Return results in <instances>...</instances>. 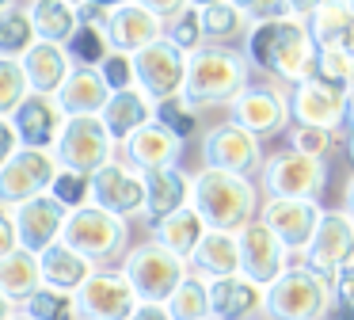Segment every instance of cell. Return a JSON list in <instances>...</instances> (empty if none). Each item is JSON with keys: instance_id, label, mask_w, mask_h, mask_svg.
Instances as JSON below:
<instances>
[{"instance_id": "obj_1", "label": "cell", "mask_w": 354, "mask_h": 320, "mask_svg": "<svg viewBox=\"0 0 354 320\" xmlns=\"http://www.w3.org/2000/svg\"><path fill=\"white\" fill-rule=\"evenodd\" d=\"M308 12H313V4H297V12L286 19L259 23L248 30L240 50H244L252 73H263L270 84H286V88H297L313 76L320 50L308 30Z\"/></svg>"}, {"instance_id": "obj_2", "label": "cell", "mask_w": 354, "mask_h": 320, "mask_svg": "<svg viewBox=\"0 0 354 320\" xmlns=\"http://www.w3.org/2000/svg\"><path fill=\"white\" fill-rule=\"evenodd\" d=\"M191 206L198 217L217 233H240L259 217V179L236 172H217V168H198L194 172Z\"/></svg>"}, {"instance_id": "obj_3", "label": "cell", "mask_w": 354, "mask_h": 320, "mask_svg": "<svg viewBox=\"0 0 354 320\" xmlns=\"http://www.w3.org/2000/svg\"><path fill=\"white\" fill-rule=\"evenodd\" d=\"M252 84V65H248L240 46H202L187 57V88L183 99L194 111L206 107H232V99Z\"/></svg>"}, {"instance_id": "obj_4", "label": "cell", "mask_w": 354, "mask_h": 320, "mask_svg": "<svg viewBox=\"0 0 354 320\" xmlns=\"http://www.w3.org/2000/svg\"><path fill=\"white\" fill-rule=\"evenodd\" d=\"M339 309L335 278L308 263H293L274 286H267V320H331Z\"/></svg>"}, {"instance_id": "obj_5", "label": "cell", "mask_w": 354, "mask_h": 320, "mask_svg": "<svg viewBox=\"0 0 354 320\" xmlns=\"http://www.w3.org/2000/svg\"><path fill=\"white\" fill-rule=\"evenodd\" d=\"M118 267L126 271V278H130L141 305H168L171 294L191 278V263L179 259L176 251L160 248L156 240H145L138 248H130Z\"/></svg>"}, {"instance_id": "obj_6", "label": "cell", "mask_w": 354, "mask_h": 320, "mask_svg": "<svg viewBox=\"0 0 354 320\" xmlns=\"http://www.w3.org/2000/svg\"><path fill=\"white\" fill-rule=\"evenodd\" d=\"M62 240L84 259H92L95 267H111L115 259H126V251H130V221L115 217L100 206H84V210L69 213Z\"/></svg>"}, {"instance_id": "obj_7", "label": "cell", "mask_w": 354, "mask_h": 320, "mask_svg": "<svg viewBox=\"0 0 354 320\" xmlns=\"http://www.w3.org/2000/svg\"><path fill=\"white\" fill-rule=\"evenodd\" d=\"M229 122H236L240 130H248L252 137L267 141V137H278V134H290L293 126V111H290V91L278 88L270 80H259V84H248L229 107Z\"/></svg>"}, {"instance_id": "obj_8", "label": "cell", "mask_w": 354, "mask_h": 320, "mask_svg": "<svg viewBox=\"0 0 354 320\" xmlns=\"http://www.w3.org/2000/svg\"><path fill=\"white\" fill-rule=\"evenodd\" d=\"M324 187H328V160L301 157L293 149L270 152L259 172V190H267V198H308V202H320Z\"/></svg>"}, {"instance_id": "obj_9", "label": "cell", "mask_w": 354, "mask_h": 320, "mask_svg": "<svg viewBox=\"0 0 354 320\" xmlns=\"http://www.w3.org/2000/svg\"><path fill=\"white\" fill-rule=\"evenodd\" d=\"M54 157L62 168L80 175H95L100 168H107L118 157L115 137L107 134L103 118H69L54 145Z\"/></svg>"}, {"instance_id": "obj_10", "label": "cell", "mask_w": 354, "mask_h": 320, "mask_svg": "<svg viewBox=\"0 0 354 320\" xmlns=\"http://www.w3.org/2000/svg\"><path fill=\"white\" fill-rule=\"evenodd\" d=\"M267 152L263 141L240 130L236 122H217L202 134V168H217V172H236V175H255L259 179Z\"/></svg>"}, {"instance_id": "obj_11", "label": "cell", "mask_w": 354, "mask_h": 320, "mask_svg": "<svg viewBox=\"0 0 354 320\" xmlns=\"http://www.w3.org/2000/svg\"><path fill=\"white\" fill-rule=\"evenodd\" d=\"M57 172H62V164H57L54 152L19 149L8 164L0 168V206L4 210H16V206L31 202V198L50 195Z\"/></svg>"}, {"instance_id": "obj_12", "label": "cell", "mask_w": 354, "mask_h": 320, "mask_svg": "<svg viewBox=\"0 0 354 320\" xmlns=\"http://www.w3.org/2000/svg\"><path fill=\"white\" fill-rule=\"evenodd\" d=\"M133 76H138V91H145L153 103L176 99L187 88V53L160 38L149 50L133 53Z\"/></svg>"}, {"instance_id": "obj_13", "label": "cell", "mask_w": 354, "mask_h": 320, "mask_svg": "<svg viewBox=\"0 0 354 320\" xmlns=\"http://www.w3.org/2000/svg\"><path fill=\"white\" fill-rule=\"evenodd\" d=\"M138 305L141 301L122 267H100L77 294V309L84 320H130Z\"/></svg>"}, {"instance_id": "obj_14", "label": "cell", "mask_w": 354, "mask_h": 320, "mask_svg": "<svg viewBox=\"0 0 354 320\" xmlns=\"http://www.w3.org/2000/svg\"><path fill=\"white\" fill-rule=\"evenodd\" d=\"M324 206L308 202V198H263L259 206V221L286 244L290 256H305L313 244L316 229H320Z\"/></svg>"}, {"instance_id": "obj_15", "label": "cell", "mask_w": 354, "mask_h": 320, "mask_svg": "<svg viewBox=\"0 0 354 320\" xmlns=\"http://www.w3.org/2000/svg\"><path fill=\"white\" fill-rule=\"evenodd\" d=\"M92 206L115 213V217H145V175L122 157H115L107 168L92 175Z\"/></svg>"}, {"instance_id": "obj_16", "label": "cell", "mask_w": 354, "mask_h": 320, "mask_svg": "<svg viewBox=\"0 0 354 320\" xmlns=\"http://www.w3.org/2000/svg\"><path fill=\"white\" fill-rule=\"evenodd\" d=\"M290 111L293 126H313V130H343L351 126V91L320 84L308 76L305 84L290 88Z\"/></svg>"}, {"instance_id": "obj_17", "label": "cell", "mask_w": 354, "mask_h": 320, "mask_svg": "<svg viewBox=\"0 0 354 320\" xmlns=\"http://www.w3.org/2000/svg\"><path fill=\"white\" fill-rule=\"evenodd\" d=\"M236 240H240V274H244V278H252V282H259L263 290L274 286V282L293 267L286 244L278 240V236L270 233L259 217H255L252 225L240 229Z\"/></svg>"}, {"instance_id": "obj_18", "label": "cell", "mask_w": 354, "mask_h": 320, "mask_svg": "<svg viewBox=\"0 0 354 320\" xmlns=\"http://www.w3.org/2000/svg\"><path fill=\"white\" fill-rule=\"evenodd\" d=\"M301 263L316 267V271L335 278L343 267L354 263V217L339 206V210H324L320 229H316L308 251L301 256Z\"/></svg>"}, {"instance_id": "obj_19", "label": "cell", "mask_w": 354, "mask_h": 320, "mask_svg": "<svg viewBox=\"0 0 354 320\" xmlns=\"http://www.w3.org/2000/svg\"><path fill=\"white\" fill-rule=\"evenodd\" d=\"M12 217H16L19 248L31 251V256H42L46 248L62 244L69 210H65L54 195H42V198H31V202L16 206V210H12Z\"/></svg>"}, {"instance_id": "obj_20", "label": "cell", "mask_w": 354, "mask_h": 320, "mask_svg": "<svg viewBox=\"0 0 354 320\" xmlns=\"http://www.w3.org/2000/svg\"><path fill=\"white\" fill-rule=\"evenodd\" d=\"M65 122H69V114L62 111L57 96H35V91L19 103V111L12 114L19 145H24V149H39V152H54Z\"/></svg>"}, {"instance_id": "obj_21", "label": "cell", "mask_w": 354, "mask_h": 320, "mask_svg": "<svg viewBox=\"0 0 354 320\" xmlns=\"http://www.w3.org/2000/svg\"><path fill=\"white\" fill-rule=\"evenodd\" d=\"M164 38V23L149 4H115L107 19V42L118 53H141Z\"/></svg>"}, {"instance_id": "obj_22", "label": "cell", "mask_w": 354, "mask_h": 320, "mask_svg": "<svg viewBox=\"0 0 354 320\" xmlns=\"http://www.w3.org/2000/svg\"><path fill=\"white\" fill-rule=\"evenodd\" d=\"M267 309V290L244 274L209 282V320H259Z\"/></svg>"}, {"instance_id": "obj_23", "label": "cell", "mask_w": 354, "mask_h": 320, "mask_svg": "<svg viewBox=\"0 0 354 320\" xmlns=\"http://www.w3.org/2000/svg\"><path fill=\"white\" fill-rule=\"evenodd\" d=\"M118 157H122L126 164H133L141 175H149V172H160V168H179L183 141H179L176 134H168L160 122H149L145 130H138V134L118 149Z\"/></svg>"}, {"instance_id": "obj_24", "label": "cell", "mask_w": 354, "mask_h": 320, "mask_svg": "<svg viewBox=\"0 0 354 320\" xmlns=\"http://www.w3.org/2000/svg\"><path fill=\"white\" fill-rule=\"evenodd\" d=\"M191 190H194V175L183 168H160V172L145 175V221L149 229L168 221L171 213L191 206Z\"/></svg>"}, {"instance_id": "obj_25", "label": "cell", "mask_w": 354, "mask_h": 320, "mask_svg": "<svg viewBox=\"0 0 354 320\" xmlns=\"http://www.w3.org/2000/svg\"><path fill=\"white\" fill-rule=\"evenodd\" d=\"M100 118H103V126H107V134L115 137V145L122 149L138 130H145L149 122H156V103L138 88L115 91V96L107 99V107H103Z\"/></svg>"}, {"instance_id": "obj_26", "label": "cell", "mask_w": 354, "mask_h": 320, "mask_svg": "<svg viewBox=\"0 0 354 320\" xmlns=\"http://www.w3.org/2000/svg\"><path fill=\"white\" fill-rule=\"evenodd\" d=\"M24 73H27V84H31L35 96H57L65 88V80L73 76V57L65 46H54V42H35L31 53L24 61Z\"/></svg>"}, {"instance_id": "obj_27", "label": "cell", "mask_w": 354, "mask_h": 320, "mask_svg": "<svg viewBox=\"0 0 354 320\" xmlns=\"http://www.w3.org/2000/svg\"><path fill=\"white\" fill-rule=\"evenodd\" d=\"M39 263H42V286L62 290V294H73V297H77V294H80V286H84V282L92 278L95 271H100V267H95L92 259H84L80 251H73L65 240L42 251Z\"/></svg>"}, {"instance_id": "obj_28", "label": "cell", "mask_w": 354, "mask_h": 320, "mask_svg": "<svg viewBox=\"0 0 354 320\" xmlns=\"http://www.w3.org/2000/svg\"><path fill=\"white\" fill-rule=\"evenodd\" d=\"M111 99V88L103 84L100 69H73L65 88L57 91V103L69 118H100Z\"/></svg>"}, {"instance_id": "obj_29", "label": "cell", "mask_w": 354, "mask_h": 320, "mask_svg": "<svg viewBox=\"0 0 354 320\" xmlns=\"http://www.w3.org/2000/svg\"><path fill=\"white\" fill-rule=\"evenodd\" d=\"M191 274H198V278H206V282L240 274V240H236V233H217V229H209L206 240L198 244V251L191 256Z\"/></svg>"}, {"instance_id": "obj_30", "label": "cell", "mask_w": 354, "mask_h": 320, "mask_svg": "<svg viewBox=\"0 0 354 320\" xmlns=\"http://www.w3.org/2000/svg\"><path fill=\"white\" fill-rule=\"evenodd\" d=\"M149 233H153L149 240H156L160 248L176 251L179 259H187V263H191V256L198 251V244L206 240L209 225L198 217V210H194V206H187V210L171 213L168 221H160V225H153Z\"/></svg>"}, {"instance_id": "obj_31", "label": "cell", "mask_w": 354, "mask_h": 320, "mask_svg": "<svg viewBox=\"0 0 354 320\" xmlns=\"http://www.w3.org/2000/svg\"><path fill=\"white\" fill-rule=\"evenodd\" d=\"M308 30H313L316 50H343L354 35V4H313L308 12Z\"/></svg>"}, {"instance_id": "obj_32", "label": "cell", "mask_w": 354, "mask_h": 320, "mask_svg": "<svg viewBox=\"0 0 354 320\" xmlns=\"http://www.w3.org/2000/svg\"><path fill=\"white\" fill-rule=\"evenodd\" d=\"M42 290V263L39 256H31V251L16 248L12 256L0 259V294L12 297L16 305H24L31 294H39Z\"/></svg>"}, {"instance_id": "obj_33", "label": "cell", "mask_w": 354, "mask_h": 320, "mask_svg": "<svg viewBox=\"0 0 354 320\" xmlns=\"http://www.w3.org/2000/svg\"><path fill=\"white\" fill-rule=\"evenodd\" d=\"M39 42L31 23V4H0V57L24 61Z\"/></svg>"}, {"instance_id": "obj_34", "label": "cell", "mask_w": 354, "mask_h": 320, "mask_svg": "<svg viewBox=\"0 0 354 320\" xmlns=\"http://www.w3.org/2000/svg\"><path fill=\"white\" fill-rule=\"evenodd\" d=\"M198 8H202V30H206L209 46H232L236 38H248V30H252L244 4L217 0V4H198Z\"/></svg>"}, {"instance_id": "obj_35", "label": "cell", "mask_w": 354, "mask_h": 320, "mask_svg": "<svg viewBox=\"0 0 354 320\" xmlns=\"http://www.w3.org/2000/svg\"><path fill=\"white\" fill-rule=\"evenodd\" d=\"M31 23L39 42H54V46H69L77 35L80 19H77V4H62V0H39L31 4Z\"/></svg>"}, {"instance_id": "obj_36", "label": "cell", "mask_w": 354, "mask_h": 320, "mask_svg": "<svg viewBox=\"0 0 354 320\" xmlns=\"http://www.w3.org/2000/svg\"><path fill=\"white\" fill-rule=\"evenodd\" d=\"M164 38H168L176 50H183L187 57L191 53H198L206 42V30H202V8L198 4H183L179 8V15L171 23H164Z\"/></svg>"}, {"instance_id": "obj_37", "label": "cell", "mask_w": 354, "mask_h": 320, "mask_svg": "<svg viewBox=\"0 0 354 320\" xmlns=\"http://www.w3.org/2000/svg\"><path fill=\"white\" fill-rule=\"evenodd\" d=\"M19 309L31 320H84L77 309V297L62 294V290H50V286H42L39 294H31Z\"/></svg>"}, {"instance_id": "obj_38", "label": "cell", "mask_w": 354, "mask_h": 320, "mask_svg": "<svg viewBox=\"0 0 354 320\" xmlns=\"http://www.w3.org/2000/svg\"><path fill=\"white\" fill-rule=\"evenodd\" d=\"M171 320H209V282L191 274L168 301Z\"/></svg>"}, {"instance_id": "obj_39", "label": "cell", "mask_w": 354, "mask_h": 320, "mask_svg": "<svg viewBox=\"0 0 354 320\" xmlns=\"http://www.w3.org/2000/svg\"><path fill=\"white\" fill-rule=\"evenodd\" d=\"M65 50H69V57L77 69H100L111 53L107 30L103 27H77V35H73V42L65 46Z\"/></svg>"}, {"instance_id": "obj_40", "label": "cell", "mask_w": 354, "mask_h": 320, "mask_svg": "<svg viewBox=\"0 0 354 320\" xmlns=\"http://www.w3.org/2000/svg\"><path fill=\"white\" fill-rule=\"evenodd\" d=\"M156 122H160L168 134H176L179 141H187V137H194L198 134V111H194L191 103H187L183 96H176V99H164V103H156Z\"/></svg>"}, {"instance_id": "obj_41", "label": "cell", "mask_w": 354, "mask_h": 320, "mask_svg": "<svg viewBox=\"0 0 354 320\" xmlns=\"http://www.w3.org/2000/svg\"><path fill=\"white\" fill-rule=\"evenodd\" d=\"M27 96H31V84H27L24 65H19V61H4V57H0V114L12 118Z\"/></svg>"}, {"instance_id": "obj_42", "label": "cell", "mask_w": 354, "mask_h": 320, "mask_svg": "<svg viewBox=\"0 0 354 320\" xmlns=\"http://www.w3.org/2000/svg\"><path fill=\"white\" fill-rule=\"evenodd\" d=\"M313 76L320 84H331V88H343V91H351V96H354V61H351V53H343V50H320Z\"/></svg>"}, {"instance_id": "obj_43", "label": "cell", "mask_w": 354, "mask_h": 320, "mask_svg": "<svg viewBox=\"0 0 354 320\" xmlns=\"http://www.w3.org/2000/svg\"><path fill=\"white\" fill-rule=\"evenodd\" d=\"M50 195H54L69 213L84 210V206H92V175H80V172L62 168L57 179H54V187H50Z\"/></svg>"}, {"instance_id": "obj_44", "label": "cell", "mask_w": 354, "mask_h": 320, "mask_svg": "<svg viewBox=\"0 0 354 320\" xmlns=\"http://www.w3.org/2000/svg\"><path fill=\"white\" fill-rule=\"evenodd\" d=\"M286 141H290L286 149L301 152V157H313V160H328V152L335 149L331 130H313V126H290Z\"/></svg>"}, {"instance_id": "obj_45", "label": "cell", "mask_w": 354, "mask_h": 320, "mask_svg": "<svg viewBox=\"0 0 354 320\" xmlns=\"http://www.w3.org/2000/svg\"><path fill=\"white\" fill-rule=\"evenodd\" d=\"M100 76H103V84L111 88V96H115V91H130V88H138V76H133V57H130V53L111 50V53H107V61L100 65Z\"/></svg>"}, {"instance_id": "obj_46", "label": "cell", "mask_w": 354, "mask_h": 320, "mask_svg": "<svg viewBox=\"0 0 354 320\" xmlns=\"http://www.w3.org/2000/svg\"><path fill=\"white\" fill-rule=\"evenodd\" d=\"M248 8V19H252V27H259V23H274V19H286V15L297 12V4H270V0H263V4H244Z\"/></svg>"}, {"instance_id": "obj_47", "label": "cell", "mask_w": 354, "mask_h": 320, "mask_svg": "<svg viewBox=\"0 0 354 320\" xmlns=\"http://www.w3.org/2000/svg\"><path fill=\"white\" fill-rule=\"evenodd\" d=\"M19 149H24V145H19V134H16V126H12V118L0 114V168L8 164Z\"/></svg>"}, {"instance_id": "obj_48", "label": "cell", "mask_w": 354, "mask_h": 320, "mask_svg": "<svg viewBox=\"0 0 354 320\" xmlns=\"http://www.w3.org/2000/svg\"><path fill=\"white\" fill-rule=\"evenodd\" d=\"M16 248H19L16 217H12V210H4V206H0V259H4V256H12Z\"/></svg>"}, {"instance_id": "obj_49", "label": "cell", "mask_w": 354, "mask_h": 320, "mask_svg": "<svg viewBox=\"0 0 354 320\" xmlns=\"http://www.w3.org/2000/svg\"><path fill=\"white\" fill-rule=\"evenodd\" d=\"M335 301L339 309H354V263L335 274Z\"/></svg>"}, {"instance_id": "obj_50", "label": "cell", "mask_w": 354, "mask_h": 320, "mask_svg": "<svg viewBox=\"0 0 354 320\" xmlns=\"http://www.w3.org/2000/svg\"><path fill=\"white\" fill-rule=\"evenodd\" d=\"M130 320H171V312L168 305H138V312Z\"/></svg>"}, {"instance_id": "obj_51", "label": "cell", "mask_w": 354, "mask_h": 320, "mask_svg": "<svg viewBox=\"0 0 354 320\" xmlns=\"http://www.w3.org/2000/svg\"><path fill=\"white\" fill-rule=\"evenodd\" d=\"M343 210L354 217V172L346 175V187H343Z\"/></svg>"}, {"instance_id": "obj_52", "label": "cell", "mask_w": 354, "mask_h": 320, "mask_svg": "<svg viewBox=\"0 0 354 320\" xmlns=\"http://www.w3.org/2000/svg\"><path fill=\"white\" fill-rule=\"evenodd\" d=\"M16 312H19V305L12 301V297H4V294H0V320H12Z\"/></svg>"}, {"instance_id": "obj_53", "label": "cell", "mask_w": 354, "mask_h": 320, "mask_svg": "<svg viewBox=\"0 0 354 320\" xmlns=\"http://www.w3.org/2000/svg\"><path fill=\"white\" fill-rule=\"evenodd\" d=\"M331 320H354V309H335V312H331Z\"/></svg>"}, {"instance_id": "obj_54", "label": "cell", "mask_w": 354, "mask_h": 320, "mask_svg": "<svg viewBox=\"0 0 354 320\" xmlns=\"http://www.w3.org/2000/svg\"><path fill=\"white\" fill-rule=\"evenodd\" d=\"M346 157H351V164H354V126H351V137H346Z\"/></svg>"}, {"instance_id": "obj_55", "label": "cell", "mask_w": 354, "mask_h": 320, "mask_svg": "<svg viewBox=\"0 0 354 320\" xmlns=\"http://www.w3.org/2000/svg\"><path fill=\"white\" fill-rule=\"evenodd\" d=\"M12 320H31V317H27V312H24V309H19V312H16V317H12Z\"/></svg>"}, {"instance_id": "obj_56", "label": "cell", "mask_w": 354, "mask_h": 320, "mask_svg": "<svg viewBox=\"0 0 354 320\" xmlns=\"http://www.w3.org/2000/svg\"><path fill=\"white\" fill-rule=\"evenodd\" d=\"M346 53H351V61H354V35H351V46H346Z\"/></svg>"}]
</instances>
